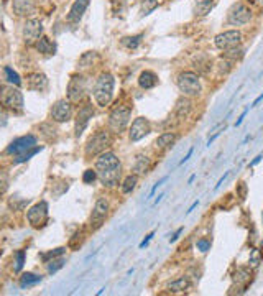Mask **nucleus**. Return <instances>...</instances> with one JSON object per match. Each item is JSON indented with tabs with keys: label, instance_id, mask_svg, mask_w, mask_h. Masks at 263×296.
<instances>
[{
	"label": "nucleus",
	"instance_id": "nucleus-20",
	"mask_svg": "<svg viewBox=\"0 0 263 296\" xmlns=\"http://www.w3.org/2000/svg\"><path fill=\"white\" fill-rule=\"evenodd\" d=\"M150 166H151V161L150 158L147 157V155H137V158H135V163H134V173L137 176H140V174H147L148 170H150Z\"/></svg>",
	"mask_w": 263,
	"mask_h": 296
},
{
	"label": "nucleus",
	"instance_id": "nucleus-34",
	"mask_svg": "<svg viewBox=\"0 0 263 296\" xmlns=\"http://www.w3.org/2000/svg\"><path fill=\"white\" fill-rule=\"evenodd\" d=\"M5 76H7V81H9L10 84H15V86H20V84H22L20 76L15 71H12V68H5Z\"/></svg>",
	"mask_w": 263,
	"mask_h": 296
},
{
	"label": "nucleus",
	"instance_id": "nucleus-15",
	"mask_svg": "<svg viewBox=\"0 0 263 296\" xmlns=\"http://www.w3.org/2000/svg\"><path fill=\"white\" fill-rule=\"evenodd\" d=\"M94 115V109H92V105H84V107H81L79 112H78V115H76V127H74V130H76V137H81L82 135V132L86 130V127L89 124V121L92 119Z\"/></svg>",
	"mask_w": 263,
	"mask_h": 296
},
{
	"label": "nucleus",
	"instance_id": "nucleus-48",
	"mask_svg": "<svg viewBox=\"0 0 263 296\" xmlns=\"http://www.w3.org/2000/svg\"><path fill=\"white\" fill-rule=\"evenodd\" d=\"M260 101H263V94H261V96H258L257 99H255V102L252 104V107H255V105H258V102H260Z\"/></svg>",
	"mask_w": 263,
	"mask_h": 296
},
{
	"label": "nucleus",
	"instance_id": "nucleus-35",
	"mask_svg": "<svg viewBox=\"0 0 263 296\" xmlns=\"http://www.w3.org/2000/svg\"><path fill=\"white\" fill-rule=\"evenodd\" d=\"M64 265V260L63 258H58V260H51V262H48V272L50 273H54L58 272L61 267Z\"/></svg>",
	"mask_w": 263,
	"mask_h": 296
},
{
	"label": "nucleus",
	"instance_id": "nucleus-16",
	"mask_svg": "<svg viewBox=\"0 0 263 296\" xmlns=\"http://www.w3.org/2000/svg\"><path fill=\"white\" fill-rule=\"evenodd\" d=\"M109 213V202L104 199V197H99L97 202H95L92 216H91V225L94 227H101V224L106 219V216Z\"/></svg>",
	"mask_w": 263,
	"mask_h": 296
},
{
	"label": "nucleus",
	"instance_id": "nucleus-27",
	"mask_svg": "<svg viewBox=\"0 0 263 296\" xmlns=\"http://www.w3.org/2000/svg\"><path fill=\"white\" fill-rule=\"evenodd\" d=\"M41 281V277L40 275H35V273H23L22 277H20V288H28V286H33Z\"/></svg>",
	"mask_w": 263,
	"mask_h": 296
},
{
	"label": "nucleus",
	"instance_id": "nucleus-49",
	"mask_svg": "<svg viewBox=\"0 0 263 296\" xmlns=\"http://www.w3.org/2000/svg\"><path fill=\"white\" fill-rule=\"evenodd\" d=\"M260 160H261V155H258V157H257V158H255V160L252 161V163H250V166H255V165H257V163H258V161H260Z\"/></svg>",
	"mask_w": 263,
	"mask_h": 296
},
{
	"label": "nucleus",
	"instance_id": "nucleus-12",
	"mask_svg": "<svg viewBox=\"0 0 263 296\" xmlns=\"http://www.w3.org/2000/svg\"><path fill=\"white\" fill-rule=\"evenodd\" d=\"M50 114H51V119H53L54 122H68V121H71V117H73L71 102L66 101V99H61V101L54 102Z\"/></svg>",
	"mask_w": 263,
	"mask_h": 296
},
{
	"label": "nucleus",
	"instance_id": "nucleus-23",
	"mask_svg": "<svg viewBox=\"0 0 263 296\" xmlns=\"http://www.w3.org/2000/svg\"><path fill=\"white\" fill-rule=\"evenodd\" d=\"M37 49L43 54H54V51H56V45H54V41H51L48 37H41L37 41Z\"/></svg>",
	"mask_w": 263,
	"mask_h": 296
},
{
	"label": "nucleus",
	"instance_id": "nucleus-37",
	"mask_svg": "<svg viewBox=\"0 0 263 296\" xmlns=\"http://www.w3.org/2000/svg\"><path fill=\"white\" fill-rule=\"evenodd\" d=\"M9 189V176L7 173H0V194H4Z\"/></svg>",
	"mask_w": 263,
	"mask_h": 296
},
{
	"label": "nucleus",
	"instance_id": "nucleus-13",
	"mask_svg": "<svg viewBox=\"0 0 263 296\" xmlns=\"http://www.w3.org/2000/svg\"><path fill=\"white\" fill-rule=\"evenodd\" d=\"M33 146H37V138H35L33 135H25V137L13 140V142L9 145V148H7V152L13 153V155H22L25 152L31 150Z\"/></svg>",
	"mask_w": 263,
	"mask_h": 296
},
{
	"label": "nucleus",
	"instance_id": "nucleus-7",
	"mask_svg": "<svg viewBox=\"0 0 263 296\" xmlns=\"http://www.w3.org/2000/svg\"><path fill=\"white\" fill-rule=\"evenodd\" d=\"M252 20V10L248 9L245 4H234L232 9L229 10V15H227V22L232 26H242L247 25Z\"/></svg>",
	"mask_w": 263,
	"mask_h": 296
},
{
	"label": "nucleus",
	"instance_id": "nucleus-8",
	"mask_svg": "<svg viewBox=\"0 0 263 296\" xmlns=\"http://www.w3.org/2000/svg\"><path fill=\"white\" fill-rule=\"evenodd\" d=\"M26 219H28L31 227L35 229L43 227L45 222L48 221V204L45 201L35 204L33 208H30L28 213H26Z\"/></svg>",
	"mask_w": 263,
	"mask_h": 296
},
{
	"label": "nucleus",
	"instance_id": "nucleus-5",
	"mask_svg": "<svg viewBox=\"0 0 263 296\" xmlns=\"http://www.w3.org/2000/svg\"><path fill=\"white\" fill-rule=\"evenodd\" d=\"M0 104L5 109L22 110L25 105L23 94L20 93L18 87H13V84L12 86H0Z\"/></svg>",
	"mask_w": 263,
	"mask_h": 296
},
{
	"label": "nucleus",
	"instance_id": "nucleus-4",
	"mask_svg": "<svg viewBox=\"0 0 263 296\" xmlns=\"http://www.w3.org/2000/svg\"><path fill=\"white\" fill-rule=\"evenodd\" d=\"M178 87L188 97H196L201 94V91H203L199 76L192 71H184L178 76Z\"/></svg>",
	"mask_w": 263,
	"mask_h": 296
},
{
	"label": "nucleus",
	"instance_id": "nucleus-44",
	"mask_svg": "<svg viewBox=\"0 0 263 296\" xmlns=\"http://www.w3.org/2000/svg\"><path fill=\"white\" fill-rule=\"evenodd\" d=\"M151 237H153V232H151V234L150 235H147V239H145V241L140 244V247H145V245H148V242L151 241Z\"/></svg>",
	"mask_w": 263,
	"mask_h": 296
},
{
	"label": "nucleus",
	"instance_id": "nucleus-25",
	"mask_svg": "<svg viewBox=\"0 0 263 296\" xmlns=\"http://www.w3.org/2000/svg\"><path fill=\"white\" fill-rule=\"evenodd\" d=\"M189 286H191V281H189L188 277H179L178 280L168 283V290L173 291V293H178V291H186Z\"/></svg>",
	"mask_w": 263,
	"mask_h": 296
},
{
	"label": "nucleus",
	"instance_id": "nucleus-39",
	"mask_svg": "<svg viewBox=\"0 0 263 296\" xmlns=\"http://www.w3.org/2000/svg\"><path fill=\"white\" fill-rule=\"evenodd\" d=\"M7 122H9V114H7V110H5L4 105L0 104V125L5 127Z\"/></svg>",
	"mask_w": 263,
	"mask_h": 296
},
{
	"label": "nucleus",
	"instance_id": "nucleus-9",
	"mask_svg": "<svg viewBox=\"0 0 263 296\" xmlns=\"http://www.w3.org/2000/svg\"><path fill=\"white\" fill-rule=\"evenodd\" d=\"M214 43L219 49H231L235 48L242 43V33L239 30H227L224 33H219L216 38H214Z\"/></svg>",
	"mask_w": 263,
	"mask_h": 296
},
{
	"label": "nucleus",
	"instance_id": "nucleus-47",
	"mask_svg": "<svg viewBox=\"0 0 263 296\" xmlns=\"http://www.w3.org/2000/svg\"><path fill=\"white\" fill-rule=\"evenodd\" d=\"M245 115H247V110L244 112V114H242V115H240V119H239V121H237V122H235V127H239V125L242 124V121H244V119H245Z\"/></svg>",
	"mask_w": 263,
	"mask_h": 296
},
{
	"label": "nucleus",
	"instance_id": "nucleus-6",
	"mask_svg": "<svg viewBox=\"0 0 263 296\" xmlns=\"http://www.w3.org/2000/svg\"><path fill=\"white\" fill-rule=\"evenodd\" d=\"M130 115H132V109L125 107V105H119L110 112L109 117V129L114 133H122L127 129V125L130 122Z\"/></svg>",
	"mask_w": 263,
	"mask_h": 296
},
{
	"label": "nucleus",
	"instance_id": "nucleus-17",
	"mask_svg": "<svg viewBox=\"0 0 263 296\" xmlns=\"http://www.w3.org/2000/svg\"><path fill=\"white\" fill-rule=\"evenodd\" d=\"M26 86L30 91H45L48 87V77L43 73H31L26 76Z\"/></svg>",
	"mask_w": 263,
	"mask_h": 296
},
{
	"label": "nucleus",
	"instance_id": "nucleus-22",
	"mask_svg": "<svg viewBox=\"0 0 263 296\" xmlns=\"http://www.w3.org/2000/svg\"><path fill=\"white\" fill-rule=\"evenodd\" d=\"M158 82V77L153 71H143L138 77V84H140L142 89H151L155 87Z\"/></svg>",
	"mask_w": 263,
	"mask_h": 296
},
{
	"label": "nucleus",
	"instance_id": "nucleus-24",
	"mask_svg": "<svg viewBox=\"0 0 263 296\" xmlns=\"http://www.w3.org/2000/svg\"><path fill=\"white\" fill-rule=\"evenodd\" d=\"M217 0H198L196 4V15L206 17L207 13H211V10L216 7Z\"/></svg>",
	"mask_w": 263,
	"mask_h": 296
},
{
	"label": "nucleus",
	"instance_id": "nucleus-32",
	"mask_svg": "<svg viewBox=\"0 0 263 296\" xmlns=\"http://www.w3.org/2000/svg\"><path fill=\"white\" fill-rule=\"evenodd\" d=\"M250 278H252V273L248 270H245V269L237 270V273H235V277H234V280L239 281V283H248Z\"/></svg>",
	"mask_w": 263,
	"mask_h": 296
},
{
	"label": "nucleus",
	"instance_id": "nucleus-30",
	"mask_svg": "<svg viewBox=\"0 0 263 296\" xmlns=\"http://www.w3.org/2000/svg\"><path fill=\"white\" fill-rule=\"evenodd\" d=\"M156 7H158V0H143V2H142V10H140L142 17L150 15V13L156 9Z\"/></svg>",
	"mask_w": 263,
	"mask_h": 296
},
{
	"label": "nucleus",
	"instance_id": "nucleus-36",
	"mask_svg": "<svg viewBox=\"0 0 263 296\" xmlns=\"http://www.w3.org/2000/svg\"><path fill=\"white\" fill-rule=\"evenodd\" d=\"M23 263H25V252L20 250V252H17V255H15V270L17 272L22 270Z\"/></svg>",
	"mask_w": 263,
	"mask_h": 296
},
{
	"label": "nucleus",
	"instance_id": "nucleus-45",
	"mask_svg": "<svg viewBox=\"0 0 263 296\" xmlns=\"http://www.w3.org/2000/svg\"><path fill=\"white\" fill-rule=\"evenodd\" d=\"M181 232H183V229H178V230L175 232V235H173V237L170 239V242H175V241H176V239H178V235H179V234H181Z\"/></svg>",
	"mask_w": 263,
	"mask_h": 296
},
{
	"label": "nucleus",
	"instance_id": "nucleus-10",
	"mask_svg": "<svg viewBox=\"0 0 263 296\" xmlns=\"http://www.w3.org/2000/svg\"><path fill=\"white\" fill-rule=\"evenodd\" d=\"M43 37V23L38 18L26 20L23 26V40L26 45H35L37 41Z\"/></svg>",
	"mask_w": 263,
	"mask_h": 296
},
{
	"label": "nucleus",
	"instance_id": "nucleus-2",
	"mask_svg": "<svg viewBox=\"0 0 263 296\" xmlns=\"http://www.w3.org/2000/svg\"><path fill=\"white\" fill-rule=\"evenodd\" d=\"M114 86H115V79L110 73H102L94 84V99L101 107H106L110 104L114 97Z\"/></svg>",
	"mask_w": 263,
	"mask_h": 296
},
{
	"label": "nucleus",
	"instance_id": "nucleus-42",
	"mask_svg": "<svg viewBox=\"0 0 263 296\" xmlns=\"http://www.w3.org/2000/svg\"><path fill=\"white\" fill-rule=\"evenodd\" d=\"M250 263H252L253 267H257V265L260 263V255H258V252H257V250H253V252H252V260H250Z\"/></svg>",
	"mask_w": 263,
	"mask_h": 296
},
{
	"label": "nucleus",
	"instance_id": "nucleus-43",
	"mask_svg": "<svg viewBox=\"0 0 263 296\" xmlns=\"http://www.w3.org/2000/svg\"><path fill=\"white\" fill-rule=\"evenodd\" d=\"M166 180H168V176H165V178H163V180H161L160 183H156V185L153 186V189H151V193H150V197L155 194V191H156V189H158V188H160V186H161V183H165Z\"/></svg>",
	"mask_w": 263,
	"mask_h": 296
},
{
	"label": "nucleus",
	"instance_id": "nucleus-3",
	"mask_svg": "<svg viewBox=\"0 0 263 296\" xmlns=\"http://www.w3.org/2000/svg\"><path fill=\"white\" fill-rule=\"evenodd\" d=\"M110 145H112V137H110V133L106 130H99L87 140L86 155L87 157H97V155H102L106 152Z\"/></svg>",
	"mask_w": 263,
	"mask_h": 296
},
{
	"label": "nucleus",
	"instance_id": "nucleus-1",
	"mask_svg": "<svg viewBox=\"0 0 263 296\" xmlns=\"http://www.w3.org/2000/svg\"><path fill=\"white\" fill-rule=\"evenodd\" d=\"M95 171H97V178L102 181L104 186L114 188L119 185V180L122 174L120 160L114 153L104 152L102 155H99L97 161H95Z\"/></svg>",
	"mask_w": 263,
	"mask_h": 296
},
{
	"label": "nucleus",
	"instance_id": "nucleus-21",
	"mask_svg": "<svg viewBox=\"0 0 263 296\" xmlns=\"http://www.w3.org/2000/svg\"><path fill=\"white\" fill-rule=\"evenodd\" d=\"M191 109H192V104L188 97H181L179 101L176 102V115L179 121H183V119H188L189 114H191Z\"/></svg>",
	"mask_w": 263,
	"mask_h": 296
},
{
	"label": "nucleus",
	"instance_id": "nucleus-31",
	"mask_svg": "<svg viewBox=\"0 0 263 296\" xmlns=\"http://www.w3.org/2000/svg\"><path fill=\"white\" fill-rule=\"evenodd\" d=\"M224 56H225L227 60H232V61H235V60H240L242 56H244V48H240V45H239V46H235V48L225 49Z\"/></svg>",
	"mask_w": 263,
	"mask_h": 296
},
{
	"label": "nucleus",
	"instance_id": "nucleus-38",
	"mask_svg": "<svg viewBox=\"0 0 263 296\" xmlns=\"http://www.w3.org/2000/svg\"><path fill=\"white\" fill-rule=\"evenodd\" d=\"M64 252H66V249H63V247H59V249L53 250V252H50V253H46V255H41V258H43V260H48V258H54V257H59V255H63Z\"/></svg>",
	"mask_w": 263,
	"mask_h": 296
},
{
	"label": "nucleus",
	"instance_id": "nucleus-28",
	"mask_svg": "<svg viewBox=\"0 0 263 296\" xmlns=\"http://www.w3.org/2000/svg\"><path fill=\"white\" fill-rule=\"evenodd\" d=\"M137 183H138V176H137L135 173H134V174H130V176H127V178L123 180V183H122V193L130 194V193L137 188Z\"/></svg>",
	"mask_w": 263,
	"mask_h": 296
},
{
	"label": "nucleus",
	"instance_id": "nucleus-14",
	"mask_svg": "<svg viewBox=\"0 0 263 296\" xmlns=\"http://www.w3.org/2000/svg\"><path fill=\"white\" fill-rule=\"evenodd\" d=\"M151 130L150 127V122L147 121L145 117H138L135 119L134 122H132V127H130V140L132 142H138V140H142L143 137H147Z\"/></svg>",
	"mask_w": 263,
	"mask_h": 296
},
{
	"label": "nucleus",
	"instance_id": "nucleus-26",
	"mask_svg": "<svg viewBox=\"0 0 263 296\" xmlns=\"http://www.w3.org/2000/svg\"><path fill=\"white\" fill-rule=\"evenodd\" d=\"M175 142H176V135H175V133L166 132V133H161V135L156 138L155 145L163 150V148H170V146H173V143H175Z\"/></svg>",
	"mask_w": 263,
	"mask_h": 296
},
{
	"label": "nucleus",
	"instance_id": "nucleus-41",
	"mask_svg": "<svg viewBox=\"0 0 263 296\" xmlns=\"http://www.w3.org/2000/svg\"><path fill=\"white\" fill-rule=\"evenodd\" d=\"M198 249L201 252H207L211 249V242H207V241H198Z\"/></svg>",
	"mask_w": 263,
	"mask_h": 296
},
{
	"label": "nucleus",
	"instance_id": "nucleus-46",
	"mask_svg": "<svg viewBox=\"0 0 263 296\" xmlns=\"http://www.w3.org/2000/svg\"><path fill=\"white\" fill-rule=\"evenodd\" d=\"M192 152H194V150H192V148H191V150L188 152V155H186V157H184V158L181 160V163H179V165H183V163H184V161H188V160L191 158V155H192Z\"/></svg>",
	"mask_w": 263,
	"mask_h": 296
},
{
	"label": "nucleus",
	"instance_id": "nucleus-18",
	"mask_svg": "<svg viewBox=\"0 0 263 296\" xmlns=\"http://www.w3.org/2000/svg\"><path fill=\"white\" fill-rule=\"evenodd\" d=\"M89 7V0H76L73 4L71 10L68 13V22H79L82 15L86 13V9Z\"/></svg>",
	"mask_w": 263,
	"mask_h": 296
},
{
	"label": "nucleus",
	"instance_id": "nucleus-33",
	"mask_svg": "<svg viewBox=\"0 0 263 296\" xmlns=\"http://www.w3.org/2000/svg\"><path fill=\"white\" fill-rule=\"evenodd\" d=\"M43 150V146H33L31 150L28 152H25L22 155H18V158H17V163H22V161H26V160H30V157H33V155H37L38 152Z\"/></svg>",
	"mask_w": 263,
	"mask_h": 296
},
{
	"label": "nucleus",
	"instance_id": "nucleus-11",
	"mask_svg": "<svg viewBox=\"0 0 263 296\" xmlns=\"http://www.w3.org/2000/svg\"><path fill=\"white\" fill-rule=\"evenodd\" d=\"M86 94V79L82 76H73L68 84V99L69 102H81Z\"/></svg>",
	"mask_w": 263,
	"mask_h": 296
},
{
	"label": "nucleus",
	"instance_id": "nucleus-40",
	"mask_svg": "<svg viewBox=\"0 0 263 296\" xmlns=\"http://www.w3.org/2000/svg\"><path fill=\"white\" fill-rule=\"evenodd\" d=\"M95 178H97V171H92V170H87L86 173H84V183H92Z\"/></svg>",
	"mask_w": 263,
	"mask_h": 296
},
{
	"label": "nucleus",
	"instance_id": "nucleus-19",
	"mask_svg": "<svg viewBox=\"0 0 263 296\" xmlns=\"http://www.w3.org/2000/svg\"><path fill=\"white\" fill-rule=\"evenodd\" d=\"M33 10H35L33 0H13V12H15L18 17L30 15Z\"/></svg>",
	"mask_w": 263,
	"mask_h": 296
},
{
	"label": "nucleus",
	"instance_id": "nucleus-29",
	"mask_svg": "<svg viewBox=\"0 0 263 296\" xmlns=\"http://www.w3.org/2000/svg\"><path fill=\"white\" fill-rule=\"evenodd\" d=\"M143 35H135V37H127L122 38V46H125L127 49H137L138 45L142 43Z\"/></svg>",
	"mask_w": 263,
	"mask_h": 296
}]
</instances>
